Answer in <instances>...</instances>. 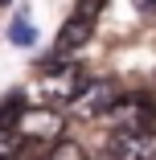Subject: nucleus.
I'll return each instance as SVG.
<instances>
[{
    "label": "nucleus",
    "instance_id": "f257e3e1",
    "mask_svg": "<svg viewBox=\"0 0 156 160\" xmlns=\"http://www.w3.org/2000/svg\"><path fill=\"white\" fill-rule=\"evenodd\" d=\"M82 86H86V74H82L78 62H70V58H58L53 66H45L41 78H37V90H41V99L49 107H70Z\"/></svg>",
    "mask_w": 156,
    "mask_h": 160
},
{
    "label": "nucleus",
    "instance_id": "f03ea898",
    "mask_svg": "<svg viewBox=\"0 0 156 160\" xmlns=\"http://www.w3.org/2000/svg\"><path fill=\"white\" fill-rule=\"evenodd\" d=\"M13 127H17L21 144H45L49 148V144H58L66 136V115L53 111V107H25Z\"/></svg>",
    "mask_w": 156,
    "mask_h": 160
},
{
    "label": "nucleus",
    "instance_id": "7ed1b4c3",
    "mask_svg": "<svg viewBox=\"0 0 156 160\" xmlns=\"http://www.w3.org/2000/svg\"><path fill=\"white\" fill-rule=\"evenodd\" d=\"M103 119L115 127V132H144V127H152V119H156V107H152L148 94H119V99L107 107Z\"/></svg>",
    "mask_w": 156,
    "mask_h": 160
},
{
    "label": "nucleus",
    "instance_id": "20e7f679",
    "mask_svg": "<svg viewBox=\"0 0 156 160\" xmlns=\"http://www.w3.org/2000/svg\"><path fill=\"white\" fill-rule=\"evenodd\" d=\"M107 160H156V132H115L107 140Z\"/></svg>",
    "mask_w": 156,
    "mask_h": 160
},
{
    "label": "nucleus",
    "instance_id": "39448f33",
    "mask_svg": "<svg viewBox=\"0 0 156 160\" xmlns=\"http://www.w3.org/2000/svg\"><path fill=\"white\" fill-rule=\"evenodd\" d=\"M115 99H119V86L107 82V78H99V82H86L70 107H74L82 119H95V115H107V107H111Z\"/></svg>",
    "mask_w": 156,
    "mask_h": 160
},
{
    "label": "nucleus",
    "instance_id": "423d86ee",
    "mask_svg": "<svg viewBox=\"0 0 156 160\" xmlns=\"http://www.w3.org/2000/svg\"><path fill=\"white\" fill-rule=\"evenodd\" d=\"M90 33H95V21H90V17H70L66 25H62L58 29V37H53V53L58 58H70L74 49H82L86 41H90Z\"/></svg>",
    "mask_w": 156,
    "mask_h": 160
},
{
    "label": "nucleus",
    "instance_id": "0eeeda50",
    "mask_svg": "<svg viewBox=\"0 0 156 160\" xmlns=\"http://www.w3.org/2000/svg\"><path fill=\"white\" fill-rule=\"evenodd\" d=\"M49 160H86V152H82V144L62 136L58 144H49Z\"/></svg>",
    "mask_w": 156,
    "mask_h": 160
},
{
    "label": "nucleus",
    "instance_id": "6e6552de",
    "mask_svg": "<svg viewBox=\"0 0 156 160\" xmlns=\"http://www.w3.org/2000/svg\"><path fill=\"white\" fill-rule=\"evenodd\" d=\"M33 37H37V29L29 25V17L13 21V29H8V41H13V45H33Z\"/></svg>",
    "mask_w": 156,
    "mask_h": 160
},
{
    "label": "nucleus",
    "instance_id": "1a4fd4ad",
    "mask_svg": "<svg viewBox=\"0 0 156 160\" xmlns=\"http://www.w3.org/2000/svg\"><path fill=\"white\" fill-rule=\"evenodd\" d=\"M13 152H21V136H17V127L0 123V160H4V156H13Z\"/></svg>",
    "mask_w": 156,
    "mask_h": 160
},
{
    "label": "nucleus",
    "instance_id": "9d476101",
    "mask_svg": "<svg viewBox=\"0 0 156 160\" xmlns=\"http://www.w3.org/2000/svg\"><path fill=\"white\" fill-rule=\"evenodd\" d=\"M25 111V99H21V94H8V99H4V107H0V123H17V115Z\"/></svg>",
    "mask_w": 156,
    "mask_h": 160
},
{
    "label": "nucleus",
    "instance_id": "9b49d317",
    "mask_svg": "<svg viewBox=\"0 0 156 160\" xmlns=\"http://www.w3.org/2000/svg\"><path fill=\"white\" fill-rule=\"evenodd\" d=\"M103 8H107V0H78V4H74V12L78 17H90V21H99Z\"/></svg>",
    "mask_w": 156,
    "mask_h": 160
},
{
    "label": "nucleus",
    "instance_id": "f8f14e48",
    "mask_svg": "<svg viewBox=\"0 0 156 160\" xmlns=\"http://www.w3.org/2000/svg\"><path fill=\"white\" fill-rule=\"evenodd\" d=\"M4 160H33V156H25V152H13V156H4Z\"/></svg>",
    "mask_w": 156,
    "mask_h": 160
},
{
    "label": "nucleus",
    "instance_id": "ddd939ff",
    "mask_svg": "<svg viewBox=\"0 0 156 160\" xmlns=\"http://www.w3.org/2000/svg\"><path fill=\"white\" fill-rule=\"evenodd\" d=\"M140 4H144V8H156V0H140Z\"/></svg>",
    "mask_w": 156,
    "mask_h": 160
},
{
    "label": "nucleus",
    "instance_id": "4468645a",
    "mask_svg": "<svg viewBox=\"0 0 156 160\" xmlns=\"http://www.w3.org/2000/svg\"><path fill=\"white\" fill-rule=\"evenodd\" d=\"M0 4H13V0H0Z\"/></svg>",
    "mask_w": 156,
    "mask_h": 160
}]
</instances>
